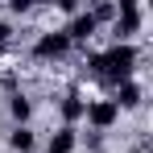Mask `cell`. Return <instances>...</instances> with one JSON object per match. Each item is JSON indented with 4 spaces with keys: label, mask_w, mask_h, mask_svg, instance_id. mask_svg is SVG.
<instances>
[{
    "label": "cell",
    "mask_w": 153,
    "mask_h": 153,
    "mask_svg": "<svg viewBox=\"0 0 153 153\" xmlns=\"http://www.w3.org/2000/svg\"><path fill=\"white\" fill-rule=\"evenodd\" d=\"M87 66H91L108 87H120L124 79H132L137 50H132V42H116V46H108V50H100V54H87Z\"/></svg>",
    "instance_id": "cell-1"
},
{
    "label": "cell",
    "mask_w": 153,
    "mask_h": 153,
    "mask_svg": "<svg viewBox=\"0 0 153 153\" xmlns=\"http://www.w3.org/2000/svg\"><path fill=\"white\" fill-rule=\"evenodd\" d=\"M137 29H141V4H137V0H120V8H116V21H112V33H116V42H128Z\"/></svg>",
    "instance_id": "cell-2"
},
{
    "label": "cell",
    "mask_w": 153,
    "mask_h": 153,
    "mask_svg": "<svg viewBox=\"0 0 153 153\" xmlns=\"http://www.w3.org/2000/svg\"><path fill=\"white\" fill-rule=\"evenodd\" d=\"M71 50V37L62 33V29H50V33H37V42H33V58H62V54Z\"/></svg>",
    "instance_id": "cell-3"
},
{
    "label": "cell",
    "mask_w": 153,
    "mask_h": 153,
    "mask_svg": "<svg viewBox=\"0 0 153 153\" xmlns=\"http://www.w3.org/2000/svg\"><path fill=\"white\" fill-rule=\"evenodd\" d=\"M83 116H87V124L95 128V132H103V128H112V124H116V116H120V108H116L112 100H91Z\"/></svg>",
    "instance_id": "cell-4"
},
{
    "label": "cell",
    "mask_w": 153,
    "mask_h": 153,
    "mask_svg": "<svg viewBox=\"0 0 153 153\" xmlns=\"http://www.w3.org/2000/svg\"><path fill=\"white\" fill-rule=\"evenodd\" d=\"M95 29H100V25H95V17H91V13H75V17H71V25L62 29V33H66V37H71V46H75V42H87Z\"/></svg>",
    "instance_id": "cell-5"
},
{
    "label": "cell",
    "mask_w": 153,
    "mask_h": 153,
    "mask_svg": "<svg viewBox=\"0 0 153 153\" xmlns=\"http://www.w3.org/2000/svg\"><path fill=\"white\" fill-rule=\"evenodd\" d=\"M58 112H62L66 128H75V120H83V112H87V103H83V95H79V91H66V95L58 100Z\"/></svg>",
    "instance_id": "cell-6"
},
{
    "label": "cell",
    "mask_w": 153,
    "mask_h": 153,
    "mask_svg": "<svg viewBox=\"0 0 153 153\" xmlns=\"http://www.w3.org/2000/svg\"><path fill=\"white\" fill-rule=\"evenodd\" d=\"M75 145H79V132L62 124V128H58V132L50 137V145H46V153H75Z\"/></svg>",
    "instance_id": "cell-7"
},
{
    "label": "cell",
    "mask_w": 153,
    "mask_h": 153,
    "mask_svg": "<svg viewBox=\"0 0 153 153\" xmlns=\"http://www.w3.org/2000/svg\"><path fill=\"white\" fill-rule=\"evenodd\" d=\"M141 95H145V91H141V83H132V79H124V83H120V87H116V108H137V103H141Z\"/></svg>",
    "instance_id": "cell-8"
},
{
    "label": "cell",
    "mask_w": 153,
    "mask_h": 153,
    "mask_svg": "<svg viewBox=\"0 0 153 153\" xmlns=\"http://www.w3.org/2000/svg\"><path fill=\"white\" fill-rule=\"evenodd\" d=\"M8 145H13L17 153H33V145H37V141H33V132H29L25 124H17L13 132H8Z\"/></svg>",
    "instance_id": "cell-9"
},
{
    "label": "cell",
    "mask_w": 153,
    "mask_h": 153,
    "mask_svg": "<svg viewBox=\"0 0 153 153\" xmlns=\"http://www.w3.org/2000/svg\"><path fill=\"white\" fill-rule=\"evenodd\" d=\"M8 112H13V120H17V124H25L29 112H33V103H29L21 91H13V95H8Z\"/></svg>",
    "instance_id": "cell-10"
},
{
    "label": "cell",
    "mask_w": 153,
    "mask_h": 153,
    "mask_svg": "<svg viewBox=\"0 0 153 153\" xmlns=\"http://www.w3.org/2000/svg\"><path fill=\"white\" fill-rule=\"evenodd\" d=\"M8 33H13V25H8V21H4V13H0V46L8 42Z\"/></svg>",
    "instance_id": "cell-11"
},
{
    "label": "cell",
    "mask_w": 153,
    "mask_h": 153,
    "mask_svg": "<svg viewBox=\"0 0 153 153\" xmlns=\"http://www.w3.org/2000/svg\"><path fill=\"white\" fill-rule=\"evenodd\" d=\"M132 153H141V149H132Z\"/></svg>",
    "instance_id": "cell-12"
},
{
    "label": "cell",
    "mask_w": 153,
    "mask_h": 153,
    "mask_svg": "<svg viewBox=\"0 0 153 153\" xmlns=\"http://www.w3.org/2000/svg\"><path fill=\"white\" fill-rule=\"evenodd\" d=\"M0 50H4V46H0Z\"/></svg>",
    "instance_id": "cell-13"
}]
</instances>
